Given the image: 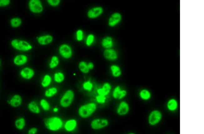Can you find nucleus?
<instances>
[{"label": "nucleus", "mask_w": 204, "mask_h": 134, "mask_svg": "<svg viewBox=\"0 0 204 134\" xmlns=\"http://www.w3.org/2000/svg\"><path fill=\"white\" fill-rule=\"evenodd\" d=\"M44 127L51 132H57L62 128L63 122L61 118L53 116L46 118L44 120Z\"/></svg>", "instance_id": "f257e3e1"}, {"label": "nucleus", "mask_w": 204, "mask_h": 134, "mask_svg": "<svg viewBox=\"0 0 204 134\" xmlns=\"http://www.w3.org/2000/svg\"><path fill=\"white\" fill-rule=\"evenodd\" d=\"M97 106L94 103H89L81 106L79 108L78 113L82 118H87L95 112Z\"/></svg>", "instance_id": "f03ea898"}, {"label": "nucleus", "mask_w": 204, "mask_h": 134, "mask_svg": "<svg viewBox=\"0 0 204 134\" xmlns=\"http://www.w3.org/2000/svg\"><path fill=\"white\" fill-rule=\"evenodd\" d=\"M75 93L71 89H68L64 93L59 101V104L63 108H68L71 105L74 101Z\"/></svg>", "instance_id": "7ed1b4c3"}, {"label": "nucleus", "mask_w": 204, "mask_h": 134, "mask_svg": "<svg viewBox=\"0 0 204 134\" xmlns=\"http://www.w3.org/2000/svg\"><path fill=\"white\" fill-rule=\"evenodd\" d=\"M12 47L18 51L27 52L33 49V46L31 43L26 40L14 39L11 41Z\"/></svg>", "instance_id": "20e7f679"}, {"label": "nucleus", "mask_w": 204, "mask_h": 134, "mask_svg": "<svg viewBox=\"0 0 204 134\" xmlns=\"http://www.w3.org/2000/svg\"><path fill=\"white\" fill-rule=\"evenodd\" d=\"M58 50L59 55L65 59H70L73 55L72 48L70 45L66 43L60 45Z\"/></svg>", "instance_id": "39448f33"}, {"label": "nucleus", "mask_w": 204, "mask_h": 134, "mask_svg": "<svg viewBox=\"0 0 204 134\" xmlns=\"http://www.w3.org/2000/svg\"><path fill=\"white\" fill-rule=\"evenodd\" d=\"M28 7L30 12L33 14H40L43 12L44 7L39 0H31L28 2Z\"/></svg>", "instance_id": "423d86ee"}, {"label": "nucleus", "mask_w": 204, "mask_h": 134, "mask_svg": "<svg viewBox=\"0 0 204 134\" xmlns=\"http://www.w3.org/2000/svg\"><path fill=\"white\" fill-rule=\"evenodd\" d=\"M109 122L105 118H95L90 123V127L94 130H99L105 128L109 125Z\"/></svg>", "instance_id": "0eeeda50"}, {"label": "nucleus", "mask_w": 204, "mask_h": 134, "mask_svg": "<svg viewBox=\"0 0 204 134\" xmlns=\"http://www.w3.org/2000/svg\"><path fill=\"white\" fill-rule=\"evenodd\" d=\"M122 20V16L121 13L118 12L113 13L108 20V26L111 28H114L118 26Z\"/></svg>", "instance_id": "6e6552de"}, {"label": "nucleus", "mask_w": 204, "mask_h": 134, "mask_svg": "<svg viewBox=\"0 0 204 134\" xmlns=\"http://www.w3.org/2000/svg\"><path fill=\"white\" fill-rule=\"evenodd\" d=\"M104 9L101 7H95L88 10L87 13L88 18L90 19H95L102 16Z\"/></svg>", "instance_id": "1a4fd4ad"}, {"label": "nucleus", "mask_w": 204, "mask_h": 134, "mask_svg": "<svg viewBox=\"0 0 204 134\" xmlns=\"http://www.w3.org/2000/svg\"><path fill=\"white\" fill-rule=\"evenodd\" d=\"M103 56L105 59L109 61H115L119 58L118 52L112 48L105 49L103 52Z\"/></svg>", "instance_id": "9d476101"}, {"label": "nucleus", "mask_w": 204, "mask_h": 134, "mask_svg": "<svg viewBox=\"0 0 204 134\" xmlns=\"http://www.w3.org/2000/svg\"><path fill=\"white\" fill-rule=\"evenodd\" d=\"M162 117L161 112L158 110H154L151 112L149 115L148 121L151 126H155L157 124Z\"/></svg>", "instance_id": "9b49d317"}, {"label": "nucleus", "mask_w": 204, "mask_h": 134, "mask_svg": "<svg viewBox=\"0 0 204 134\" xmlns=\"http://www.w3.org/2000/svg\"><path fill=\"white\" fill-rule=\"evenodd\" d=\"M20 76L26 80H30L33 78L35 75V71L31 67H27L23 68L20 72Z\"/></svg>", "instance_id": "f8f14e48"}, {"label": "nucleus", "mask_w": 204, "mask_h": 134, "mask_svg": "<svg viewBox=\"0 0 204 134\" xmlns=\"http://www.w3.org/2000/svg\"><path fill=\"white\" fill-rule=\"evenodd\" d=\"M37 42L41 46H46L51 44L53 42V36L50 35H41L37 38Z\"/></svg>", "instance_id": "ddd939ff"}, {"label": "nucleus", "mask_w": 204, "mask_h": 134, "mask_svg": "<svg viewBox=\"0 0 204 134\" xmlns=\"http://www.w3.org/2000/svg\"><path fill=\"white\" fill-rule=\"evenodd\" d=\"M127 92L126 90H122L120 85L116 86L113 92V97L116 99H122L126 96Z\"/></svg>", "instance_id": "4468645a"}, {"label": "nucleus", "mask_w": 204, "mask_h": 134, "mask_svg": "<svg viewBox=\"0 0 204 134\" xmlns=\"http://www.w3.org/2000/svg\"><path fill=\"white\" fill-rule=\"evenodd\" d=\"M129 106L128 103L122 101L119 104L117 109V112L120 116L125 115L129 112Z\"/></svg>", "instance_id": "2eb2a0df"}, {"label": "nucleus", "mask_w": 204, "mask_h": 134, "mask_svg": "<svg viewBox=\"0 0 204 134\" xmlns=\"http://www.w3.org/2000/svg\"><path fill=\"white\" fill-rule=\"evenodd\" d=\"M8 102L13 107H19L22 103V96L19 94H15L11 99L8 101Z\"/></svg>", "instance_id": "dca6fc26"}, {"label": "nucleus", "mask_w": 204, "mask_h": 134, "mask_svg": "<svg viewBox=\"0 0 204 134\" xmlns=\"http://www.w3.org/2000/svg\"><path fill=\"white\" fill-rule=\"evenodd\" d=\"M112 89V86L109 82H105L103 84L101 88L97 89V93L99 95L106 97L109 95Z\"/></svg>", "instance_id": "f3484780"}, {"label": "nucleus", "mask_w": 204, "mask_h": 134, "mask_svg": "<svg viewBox=\"0 0 204 134\" xmlns=\"http://www.w3.org/2000/svg\"><path fill=\"white\" fill-rule=\"evenodd\" d=\"M101 44L105 49L112 48L114 45V39L110 36H106L102 39Z\"/></svg>", "instance_id": "a211bd4d"}, {"label": "nucleus", "mask_w": 204, "mask_h": 134, "mask_svg": "<svg viewBox=\"0 0 204 134\" xmlns=\"http://www.w3.org/2000/svg\"><path fill=\"white\" fill-rule=\"evenodd\" d=\"M28 58L25 55H18L14 57L13 62L15 65L22 66L25 65L28 62Z\"/></svg>", "instance_id": "6ab92c4d"}, {"label": "nucleus", "mask_w": 204, "mask_h": 134, "mask_svg": "<svg viewBox=\"0 0 204 134\" xmlns=\"http://www.w3.org/2000/svg\"><path fill=\"white\" fill-rule=\"evenodd\" d=\"M77 126V121L76 120L72 119L66 121L64 124V127L65 131L70 132L75 130Z\"/></svg>", "instance_id": "aec40b11"}, {"label": "nucleus", "mask_w": 204, "mask_h": 134, "mask_svg": "<svg viewBox=\"0 0 204 134\" xmlns=\"http://www.w3.org/2000/svg\"><path fill=\"white\" fill-rule=\"evenodd\" d=\"M111 74L115 78H119L122 74V69L119 65L113 64L110 66Z\"/></svg>", "instance_id": "412c9836"}, {"label": "nucleus", "mask_w": 204, "mask_h": 134, "mask_svg": "<svg viewBox=\"0 0 204 134\" xmlns=\"http://www.w3.org/2000/svg\"><path fill=\"white\" fill-rule=\"evenodd\" d=\"M27 108L31 112L38 114L40 112V109L39 105L36 102L33 101L29 103L27 105Z\"/></svg>", "instance_id": "4be33fe9"}, {"label": "nucleus", "mask_w": 204, "mask_h": 134, "mask_svg": "<svg viewBox=\"0 0 204 134\" xmlns=\"http://www.w3.org/2000/svg\"><path fill=\"white\" fill-rule=\"evenodd\" d=\"M26 125V120L24 117L18 118L15 122V126L18 130H23Z\"/></svg>", "instance_id": "5701e85b"}, {"label": "nucleus", "mask_w": 204, "mask_h": 134, "mask_svg": "<svg viewBox=\"0 0 204 134\" xmlns=\"http://www.w3.org/2000/svg\"><path fill=\"white\" fill-rule=\"evenodd\" d=\"M54 81L57 83H61L65 79V75L61 71L55 72L54 74Z\"/></svg>", "instance_id": "b1692460"}, {"label": "nucleus", "mask_w": 204, "mask_h": 134, "mask_svg": "<svg viewBox=\"0 0 204 134\" xmlns=\"http://www.w3.org/2000/svg\"><path fill=\"white\" fill-rule=\"evenodd\" d=\"M52 82V78L49 74H46L44 75L42 80H41V85L42 87H48L51 84Z\"/></svg>", "instance_id": "393cba45"}, {"label": "nucleus", "mask_w": 204, "mask_h": 134, "mask_svg": "<svg viewBox=\"0 0 204 134\" xmlns=\"http://www.w3.org/2000/svg\"><path fill=\"white\" fill-rule=\"evenodd\" d=\"M58 89L55 87L49 88L44 92V96L47 98L53 97L58 93Z\"/></svg>", "instance_id": "a878e982"}, {"label": "nucleus", "mask_w": 204, "mask_h": 134, "mask_svg": "<svg viewBox=\"0 0 204 134\" xmlns=\"http://www.w3.org/2000/svg\"><path fill=\"white\" fill-rule=\"evenodd\" d=\"M78 68L81 72L84 74L89 73L90 71L88 66V63L85 61H82L79 62Z\"/></svg>", "instance_id": "bb28decb"}, {"label": "nucleus", "mask_w": 204, "mask_h": 134, "mask_svg": "<svg viewBox=\"0 0 204 134\" xmlns=\"http://www.w3.org/2000/svg\"><path fill=\"white\" fill-rule=\"evenodd\" d=\"M59 63V60L58 56H52L49 62V68L51 69H54V68H56L58 66Z\"/></svg>", "instance_id": "cd10ccee"}, {"label": "nucleus", "mask_w": 204, "mask_h": 134, "mask_svg": "<svg viewBox=\"0 0 204 134\" xmlns=\"http://www.w3.org/2000/svg\"><path fill=\"white\" fill-rule=\"evenodd\" d=\"M10 25L14 28H17L20 27L22 25V21L19 17H14L11 19L10 22Z\"/></svg>", "instance_id": "c85d7f7f"}, {"label": "nucleus", "mask_w": 204, "mask_h": 134, "mask_svg": "<svg viewBox=\"0 0 204 134\" xmlns=\"http://www.w3.org/2000/svg\"><path fill=\"white\" fill-rule=\"evenodd\" d=\"M167 108L169 110L173 111L177 108L178 103L177 101L174 98H171L168 101L167 104Z\"/></svg>", "instance_id": "c756f323"}, {"label": "nucleus", "mask_w": 204, "mask_h": 134, "mask_svg": "<svg viewBox=\"0 0 204 134\" xmlns=\"http://www.w3.org/2000/svg\"><path fill=\"white\" fill-rule=\"evenodd\" d=\"M140 97L144 100H148L151 98V93L149 90L146 89H142L139 93Z\"/></svg>", "instance_id": "7c9ffc66"}, {"label": "nucleus", "mask_w": 204, "mask_h": 134, "mask_svg": "<svg viewBox=\"0 0 204 134\" xmlns=\"http://www.w3.org/2000/svg\"><path fill=\"white\" fill-rule=\"evenodd\" d=\"M40 106L41 108L45 111H49L50 109V105L48 101L44 98L40 100Z\"/></svg>", "instance_id": "2f4dec72"}, {"label": "nucleus", "mask_w": 204, "mask_h": 134, "mask_svg": "<svg viewBox=\"0 0 204 134\" xmlns=\"http://www.w3.org/2000/svg\"><path fill=\"white\" fill-rule=\"evenodd\" d=\"M83 88L87 91H91L93 88V84L90 80H87L83 83Z\"/></svg>", "instance_id": "473e14b6"}, {"label": "nucleus", "mask_w": 204, "mask_h": 134, "mask_svg": "<svg viewBox=\"0 0 204 134\" xmlns=\"http://www.w3.org/2000/svg\"><path fill=\"white\" fill-rule=\"evenodd\" d=\"M95 40V36L93 34H89L88 35L86 40L85 44L87 47H90L93 44Z\"/></svg>", "instance_id": "72a5a7b5"}, {"label": "nucleus", "mask_w": 204, "mask_h": 134, "mask_svg": "<svg viewBox=\"0 0 204 134\" xmlns=\"http://www.w3.org/2000/svg\"><path fill=\"white\" fill-rule=\"evenodd\" d=\"M84 31L82 30H78L76 32V39L78 42L82 41L84 39Z\"/></svg>", "instance_id": "f704fd0d"}, {"label": "nucleus", "mask_w": 204, "mask_h": 134, "mask_svg": "<svg viewBox=\"0 0 204 134\" xmlns=\"http://www.w3.org/2000/svg\"><path fill=\"white\" fill-rule=\"evenodd\" d=\"M47 2L51 7H56L60 5L61 1L60 0H48L47 1Z\"/></svg>", "instance_id": "c9c22d12"}, {"label": "nucleus", "mask_w": 204, "mask_h": 134, "mask_svg": "<svg viewBox=\"0 0 204 134\" xmlns=\"http://www.w3.org/2000/svg\"><path fill=\"white\" fill-rule=\"evenodd\" d=\"M106 97L104 96L98 95L96 97V101L99 104L105 103L106 102Z\"/></svg>", "instance_id": "e433bc0d"}, {"label": "nucleus", "mask_w": 204, "mask_h": 134, "mask_svg": "<svg viewBox=\"0 0 204 134\" xmlns=\"http://www.w3.org/2000/svg\"><path fill=\"white\" fill-rule=\"evenodd\" d=\"M11 3L9 0H0V7H5L9 6Z\"/></svg>", "instance_id": "4c0bfd02"}, {"label": "nucleus", "mask_w": 204, "mask_h": 134, "mask_svg": "<svg viewBox=\"0 0 204 134\" xmlns=\"http://www.w3.org/2000/svg\"><path fill=\"white\" fill-rule=\"evenodd\" d=\"M38 132V129L36 127H32L28 130V133L31 134H36Z\"/></svg>", "instance_id": "58836bf2"}, {"label": "nucleus", "mask_w": 204, "mask_h": 134, "mask_svg": "<svg viewBox=\"0 0 204 134\" xmlns=\"http://www.w3.org/2000/svg\"><path fill=\"white\" fill-rule=\"evenodd\" d=\"M88 66L90 70H93L94 68V65L93 62H89L88 63Z\"/></svg>", "instance_id": "ea45409f"}, {"label": "nucleus", "mask_w": 204, "mask_h": 134, "mask_svg": "<svg viewBox=\"0 0 204 134\" xmlns=\"http://www.w3.org/2000/svg\"><path fill=\"white\" fill-rule=\"evenodd\" d=\"M59 111V109L57 108H53V112H58Z\"/></svg>", "instance_id": "a19ab883"}, {"label": "nucleus", "mask_w": 204, "mask_h": 134, "mask_svg": "<svg viewBox=\"0 0 204 134\" xmlns=\"http://www.w3.org/2000/svg\"><path fill=\"white\" fill-rule=\"evenodd\" d=\"M135 134L133 133H129V134Z\"/></svg>", "instance_id": "79ce46f5"}, {"label": "nucleus", "mask_w": 204, "mask_h": 134, "mask_svg": "<svg viewBox=\"0 0 204 134\" xmlns=\"http://www.w3.org/2000/svg\"><path fill=\"white\" fill-rule=\"evenodd\" d=\"M1 60H0V65H1Z\"/></svg>", "instance_id": "37998d69"}, {"label": "nucleus", "mask_w": 204, "mask_h": 134, "mask_svg": "<svg viewBox=\"0 0 204 134\" xmlns=\"http://www.w3.org/2000/svg\"></svg>", "instance_id": "c03bdc74"}]
</instances>
